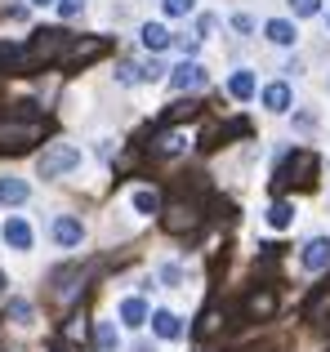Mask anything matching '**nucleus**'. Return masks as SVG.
Here are the masks:
<instances>
[{"mask_svg": "<svg viewBox=\"0 0 330 352\" xmlns=\"http://www.w3.org/2000/svg\"><path fill=\"white\" fill-rule=\"evenodd\" d=\"M80 165V147L76 143H50L36 161V174L41 179H58V174H72Z\"/></svg>", "mask_w": 330, "mask_h": 352, "instance_id": "obj_1", "label": "nucleus"}, {"mask_svg": "<svg viewBox=\"0 0 330 352\" xmlns=\"http://www.w3.org/2000/svg\"><path fill=\"white\" fill-rule=\"evenodd\" d=\"M317 170V156L313 152H290L286 161L277 165V179H272V188H290V183H295V174H313Z\"/></svg>", "mask_w": 330, "mask_h": 352, "instance_id": "obj_2", "label": "nucleus"}, {"mask_svg": "<svg viewBox=\"0 0 330 352\" xmlns=\"http://www.w3.org/2000/svg\"><path fill=\"white\" fill-rule=\"evenodd\" d=\"M41 138V120H32V125H9V120H0V152H18V147L36 143Z\"/></svg>", "mask_w": 330, "mask_h": 352, "instance_id": "obj_3", "label": "nucleus"}, {"mask_svg": "<svg viewBox=\"0 0 330 352\" xmlns=\"http://www.w3.org/2000/svg\"><path fill=\"white\" fill-rule=\"evenodd\" d=\"M206 85V67L192 58H183L179 67H170V89H179V94H188V89H201Z\"/></svg>", "mask_w": 330, "mask_h": 352, "instance_id": "obj_4", "label": "nucleus"}, {"mask_svg": "<svg viewBox=\"0 0 330 352\" xmlns=\"http://www.w3.org/2000/svg\"><path fill=\"white\" fill-rule=\"evenodd\" d=\"M50 236L58 241L63 250H76L80 241H85V223H80V219H72V214H58V219H54V228H50Z\"/></svg>", "mask_w": 330, "mask_h": 352, "instance_id": "obj_5", "label": "nucleus"}, {"mask_svg": "<svg viewBox=\"0 0 330 352\" xmlns=\"http://www.w3.org/2000/svg\"><path fill=\"white\" fill-rule=\"evenodd\" d=\"M32 241H36V232H32V223L27 219H5V245L9 250H32Z\"/></svg>", "mask_w": 330, "mask_h": 352, "instance_id": "obj_6", "label": "nucleus"}, {"mask_svg": "<svg viewBox=\"0 0 330 352\" xmlns=\"http://www.w3.org/2000/svg\"><path fill=\"white\" fill-rule=\"evenodd\" d=\"M304 267H308V272H326V267H330V241L326 236H317V241L304 245Z\"/></svg>", "mask_w": 330, "mask_h": 352, "instance_id": "obj_7", "label": "nucleus"}, {"mask_svg": "<svg viewBox=\"0 0 330 352\" xmlns=\"http://www.w3.org/2000/svg\"><path fill=\"white\" fill-rule=\"evenodd\" d=\"M27 197H32L27 179H14V174H5V179H0V206H23Z\"/></svg>", "mask_w": 330, "mask_h": 352, "instance_id": "obj_8", "label": "nucleus"}, {"mask_svg": "<svg viewBox=\"0 0 330 352\" xmlns=\"http://www.w3.org/2000/svg\"><path fill=\"white\" fill-rule=\"evenodd\" d=\"M152 330H157V339H183V321L174 317V312H152Z\"/></svg>", "mask_w": 330, "mask_h": 352, "instance_id": "obj_9", "label": "nucleus"}, {"mask_svg": "<svg viewBox=\"0 0 330 352\" xmlns=\"http://www.w3.org/2000/svg\"><path fill=\"white\" fill-rule=\"evenodd\" d=\"M139 36H143V45H148L152 54H161V50H170V45H174V36L165 32L161 23H143V32H139Z\"/></svg>", "mask_w": 330, "mask_h": 352, "instance_id": "obj_10", "label": "nucleus"}, {"mask_svg": "<svg viewBox=\"0 0 330 352\" xmlns=\"http://www.w3.org/2000/svg\"><path fill=\"white\" fill-rule=\"evenodd\" d=\"M326 317H330V290H317L313 299H308V308H304V321H313V326H326Z\"/></svg>", "mask_w": 330, "mask_h": 352, "instance_id": "obj_11", "label": "nucleus"}, {"mask_svg": "<svg viewBox=\"0 0 330 352\" xmlns=\"http://www.w3.org/2000/svg\"><path fill=\"white\" fill-rule=\"evenodd\" d=\"M130 206H134V214H143V219H152V214H161V197L152 188H139L130 197Z\"/></svg>", "mask_w": 330, "mask_h": 352, "instance_id": "obj_12", "label": "nucleus"}, {"mask_svg": "<svg viewBox=\"0 0 330 352\" xmlns=\"http://www.w3.org/2000/svg\"><path fill=\"white\" fill-rule=\"evenodd\" d=\"M121 321H125L130 330L148 326V303H143V299H121Z\"/></svg>", "mask_w": 330, "mask_h": 352, "instance_id": "obj_13", "label": "nucleus"}, {"mask_svg": "<svg viewBox=\"0 0 330 352\" xmlns=\"http://www.w3.org/2000/svg\"><path fill=\"white\" fill-rule=\"evenodd\" d=\"M290 223H295V206H290V201H272V210H268V228L286 232Z\"/></svg>", "mask_w": 330, "mask_h": 352, "instance_id": "obj_14", "label": "nucleus"}, {"mask_svg": "<svg viewBox=\"0 0 330 352\" xmlns=\"http://www.w3.org/2000/svg\"><path fill=\"white\" fill-rule=\"evenodd\" d=\"M263 107H268V112H286V107H290V85H281V80L268 85V89H263Z\"/></svg>", "mask_w": 330, "mask_h": 352, "instance_id": "obj_15", "label": "nucleus"}, {"mask_svg": "<svg viewBox=\"0 0 330 352\" xmlns=\"http://www.w3.org/2000/svg\"><path fill=\"white\" fill-rule=\"evenodd\" d=\"M263 32H268L272 45H295V23H286V18H272Z\"/></svg>", "mask_w": 330, "mask_h": 352, "instance_id": "obj_16", "label": "nucleus"}, {"mask_svg": "<svg viewBox=\"0 0 330 352\" xmlns=\"http://www.w3.org/2000/svg\"><path fill=\"white\" fill-rule=\"evenodd\" d=\"M5 317L14 321V326H32L36 308H32V303H27V299H9V303H5Z\"/></svg>", "mask_w": 330, "mask_h": 352, "instance_id": "obj_17", "label": "nucleus"}, {"mask_svg": "<svg viewBox=\"0 0 330 352\" xmlns=\"http://www.w3.org/2000/svg\"><path fill=\"white\" fill-rule=\"evenodd\" d=\"M228 94L241 98V103H245V98H254V76H250V72H232V80H228Z\"/></svg>", "mask_w": 330, "mask_h": 352, "instance_id": "obj_18", "label": "nucleus"}, {"mask_svg": "<svg viewBox=\"0 0 330 352\" xmlns=\"http://www.w3.org/2000/svg\"><path fill=\"white\" fill-rule=\"evenodd\" d=\"M165 223H170V232H183V228H192V223H197V210H192V206H174Z\"/></svg>", "mask_w": 330, "mask_h": 352, "instance_id": "obj_19", "label": "nucleus"}, {"mask_svg": "<svg viewBox=\"0 0 330 352\" xmlns=\"http://www.w3.org/2000/svg\"><path fill=\"white\" fill-rule=\"evenodd\" d=\"M183 147H188V134H179V129H174V134H161L157 152H161V156H179Z\"/></svg>", "mask_w": 330, "mask_h": 352, "instance_id": "obj_20", "label": "nucleus"}, {"mask_svg": "<svg viewBox=\"0 0 330 352\" xmlns=\"http://www.w3.org/2000/svg\"><path fill=\"white\" fill-rule=\"evenodd\" d=\"M116 80H121V85H143V63H121V67H116Z\"/></svg>", "mask_w": 330, "mask_h": 352, "instance_id": "obj_21", "label": "nucleus"}, {"mask_svg": "<svg viewBox=\"0 0 330 352\" xmlns=\"http://www.w3.org/2000/svg\"><path fill=\"white\" fill-rule=\"evenodd\" d=\"M94 335H98V348H103V352H112L116 344H121V335H116V326H112V321H98V330H94Z\"/></svg>", "mask_w": 330, "mask_h": 352, "instance_id": "obj_22", "label": "nucleus"}, {"mask_svg": "<svg viewBox=\"0 0 330 352\" xmlns=\"http://www.w3.org/2000/svg\"><path fill=\"white\" fill-rule=\"evenodd\" d=\"M250 312H254V317H268V312H272V290H254L250 294Z\"/></svg>", "mask_w": 330, "mask_h": 352, "instance_id": "obj_23", "label": "nucleus"}, {"mask_svg": "<svg viewBox=\"0 0 330 352\" xmlns=\"http://www.w3.org/2000/svg\"><path fill=\"white\" fill-rule=\"evenodd\" d=\"M161 9H165V18H183L197 9V0H161Z\"/></svg>", "mask_w": 330, "mask_h": 352, "instance_id": "obj_24", "label": "nucleus"}, {"mask_svg": "<svg viewBox=\"0 0 330 352\" xmlns=\"http://www.w3.org/2000/svg\"><path fill=\"white\" fill-rule=\"evenodd\" d=\"M290 9H295L299 18H313L317 9H322V0H290Z\"/></svg>", "mask_w": 330, "mask_h": 352, "instance_id": "obj_25", "label": "nucleus"}, {"mask_svg": "<svg viewBox=\"0 0 330 352\" xmlns=\"http://www.w3.org/2000/svg\"><path fill=\"white\" fill-rule=\"evenodd\" d=\"M54 5H58V14H63V18H76L80 9H85V0H54Z\"/></svg>", "mask_w": 330, "mask_h": 352, "instance_id": "obj_26", "label": "nucleus"}, {"mask_svg": "<svg viewBox=\"0 0 330 352\" xmlns=\"http://www.w3.org/2000/svg\"><path fill=\"white\" fill-rule=\"evenodd\" d=\"M161 281H165V285H179V281H183V267H179V263H165V267H161Z\"/></svg>", "mask_w": 330, "mask_h": 352, "instance_id": "obj_27", "label": "nucleus"}, {"mask_svg": "<svg viewBox=\"0 0 330 352\" xmlns=\"http://www.w3.org/2000/svg\"><path fill=\"white\" fill-rule=\"evenodd\" d=\"M174 45H179V50L192 58V54H197V45H201V36H174Z\"/></svg>", "mask_w": 330, "mask_h": 352, "instance_id": "obj_28", "label": "nucleus"}, {"mask_svg": "<svg viewBox=\"0 0 330 352\" xmlns=\"http://www.w3.org/2000/svg\"><path fill=\"white\" fill-rule=\"evenodd\" d=\"M232 27H236V32H254V18H245V14H236V18H232Z\"/></svg>", "mask_w": 330, "mask_h": 352, "instance_id": "obj_29", "label": "nucleus"}, {"mask_svg": "<svg viewBox=\"0 0 330 352\" xmlns=\"http://www.w3.org/2000/svg\"><path fill=\"white\" fill-rule=\"evenodd\" d=\"M32 5H54V0H32Z\"/></svg>", "mask_w": 330, "mask_h": 352, "instance_id": "obj_30", "label": "nucleus"}]
</instances>
